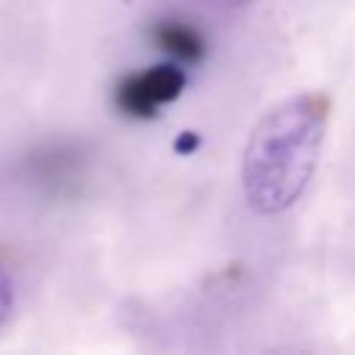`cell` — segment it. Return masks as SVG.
I'll use <instances>...</instances> for the list:
<instances>
[{"instance_id": "cell-1", "label": "cell", "mask_w": 355, "mask_h": 355, "mask_svg": "<svg viewBox=\"0 0 355 355\" xmlns=\"http://www.w3.org/2000/svg\"><path fill=\"white\" fill-rule=\"evenodd\" d=\"M324 94H300L272 108L255 128L244 150V194L258 214L291 208L316 166V153L327 122Z\"/></svg>"}, {"instance_id": "cell-2", "label": "cell", "mask_w": 355, "mask_h": 355, "mask_svg": "<svg viewBox=\"0 0 355 355\" xmlns=\"http://www.w3.org/2000/svg\"><path fill=\"white\" fill-rule=\"evenodd\" d=\"M186 86V72L178 64H155L128 75L116 86V108L133 119H150L169 105Z\"/></svg>"}, {"instance_id": "cell-3", "label": "cell", "mask_w": 355, "mask_h": 355, "mask_svg": "<svg viewBox=\"0 0 355 355\" xmlns=\"http://www.w3.org/2000/svg\"><path fill=\"white\" fill-rule=\"evenodd\" d=\"M153 42L164 53H169L175 61H183V64H194L205 53V42H202L200 31L194 25L183 22V19H161V22H155Z\"/></svg>"}, {"instance_id": "cell-4", "label": "cell", "mask_w": 355, "mask_h": 355, "mask_svg": "<svg viewBox=\"0 0 355 355\" xmlns=\"http://www.w3.org/2000/svg\"><path fill=\"white\" fill-rule=\"evenodd\" d=\"M14 311V280L8 275V269L0 261V327L6 324V319Z\"/></svg>"}, {"instance_id": "cell-5", "label": "cell", "mask_w": 355, "mask_h": 355, "mask_svg": "<svg viewBox=\"0 0 355 355\" xmlns=\"http://www.w3.org/2000/svg\"><path fill=\"white\" fill-rule=\"evenodd\" d=\"M202 3H216V6H236V3H244V0H202Z\"/></svg>"}]
</instances>
